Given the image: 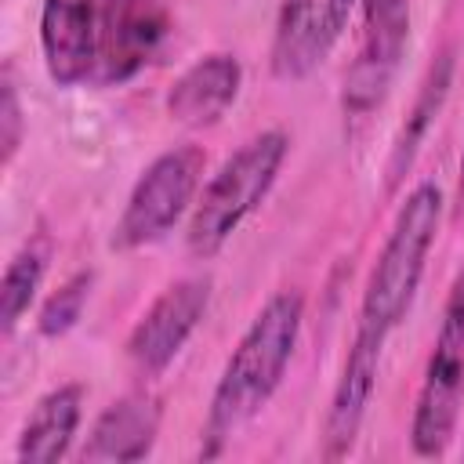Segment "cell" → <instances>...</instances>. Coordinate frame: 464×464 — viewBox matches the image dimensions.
Masks as SVG:
<instances>
[{
  "label": "cell",
  "mask_w": 464,
  "mask_h": 464,
  "mask_svg": "<svg viewBox=\"0 0 464 464\" xmlns=\"http://www.w3.org/2000/svg\"><path fill=\"white\" fill-rule=\"evenodd\" d=\"M239 83H243V65L236 54L228 51L203 54L170 83L167 112L185 127H210L228 112V105L239 94Z\"/></svg>",
  "instance_id": "12"
},
{
  "label": "cell",
  "mask_w": 464,
  "mask_h": 464,
  "mask_svg": "<svg viewBox=\"0 0 464 464\" xmlns=\"http://www.w3.org/2000/svg\"><path fill=\"white\" fill-rule=\"evenodd\" d=\"M286 149L290 138L283 130H261L221 163L188 218L185 243L196 257H214L232 239V232L261 207V199L276 185Z\"/></svg>",
  "instance_id": "3"
},
{
  "label": "cell",
  "mask_w": 464,
  "mask_h": 464,
  "mask_svg": "<svg viewBox=\"0 0 464 464\" xmlns=\"http://www.w3.org/2000/svg\"><path fill=\"white\" fill-rule=\"evenodd\" d=\"M0 145H4V163L14 160L18 145H22V102H18V87L11 69H4V83H0Z\"/></svg>",
  "instance_id": "18"
},
{
  "label": "cell",
  "mask_w": 464,
  "mask_h": 464,
  "mask_svg": "<svg viewBox=\"0 0 464 464\" xmlns=\"http://www.w3.org/2000/svg\"><path fill=\"white\" fill-rule=\"evenodd\" d=\"M301 323H304V297L297 290H279L261 304V312L232 348L218 377V388L210 395V410L203 424L207 457H214L225 442H232L236 431L246 428L268 406L272 392L279 388L294 359Z\"/></svg>",
  "instance_id": "1"
},
{
  "label": "cell",
  "mask_w": 464,
  "mask_h": 464,
  "mask_svg": "<svg viewBox=\"0 0 464 464\" xmlns=\"http://www.w3.org/2000/svg\"><path fill=\"white\" fill-rule=\"evenodd\" d=\"M381 352H384L381 337L355 330L352 348H348L344 366H341V377H337L334 395H330L326 420H323V457L326 460H341L355 446V435L366 420V410H370V399L377 388Z\"/></svg>",
  "instance_id": "11"
},
{
  "label": "cell",
  "mask_w": 464,
  "mask_h": 464,
  "mask_svg": "<svg viewBox=\"0 0 464 464\" xmlns=\"http://www.w3.org/2000/svg\"><path fill=\"white\" fill-rule=\"evenodd\" d=\"M439 221H442V192L439 185L420 181L399 207L395 225L366 276L355 330L388 341V334L406 319L424 276L428 250L435 246Z\"/></svg>",
  "instance_id": "2"
},
{
  "label": "cell",
  "mask_w": 464,
  "mask_h": 464,
  "mask_svg": "<svg viewBox=\"0 0 464 464\" xmlns=\"http://www.w3.org/2000/svg\"><path fill=\"white\" fill-rule=\"evenodd\" d=\"M210 304V279L207 276H188L170 283L134 323L127 337V359L141 377L163 373L174 355L185 348L192 330L199 326L203 312Z\"/></svg>",
  "instance_id": "8"
},
{
  "label": "cell",
  "mask_w": 464,
  "mask_h": 464,
  "mask_svg": "<svg viewBox=\"0 0 464 464\" xmlns=\"http://www.w3.org/2000/svg\"><path fill=\"white\" fill-rule=\"evenodd\" d=\"M464 218V149H460V170H457V192H453V221Z\"/></svg>",
  "instance_id": "19"
},
{
  "label": "cell",
  "mask_w": 464,
  "mask_h": 464,
  "mask_svg": "<svg viewBox=\"0 0 464 464\" xmlns=\"http://www.w3.org/2000/svg\"><path fill=\"white\" fill-rule=\"evenodd\" d=\"M359 0H283L272 29L268 65L276 80L312 76L337 47Z\"/></svg>",
  "instance_id": "7"
},
{
  "label": "cell",
  "mask_w": 464,
  "mask_h": 464,
  "mask_svg": "<svg viewBox=\"0 0 464 464\" xmlns=\"http://www.w3.org/2000/svg\"><path fill=\"white\" fill-rule=\"evenodd\" d=\"M359 4H362V47L344 76V112L352 120H362L381 105L410 36V0H359Z\"/></svg>",
  "instance_id": "6"
},
{
  "label": "cell",
  "mask_w": 464,
  "mask_h": 464,
  "mask_svg": "<svg viewBox=\"0 0 464 464\" xmlns=\"http://www.w3.org/2000/svg\"><path fill=\"white\" fill-rule=\"evenodd\" d=\"M83 413V384H58L51 388L29 413L18 435V460L22 464H54L69 453L72 435Z\"/></svg>",
  "instance_id": "14"
},
{
  "label": "cell",
  "mask_w": 464,
  "mask_h": 464,
  "mask_svg": "<svg viewBox=\"0 0 464 464\" xmlns=\"http://www.w3.org/2000/svg\"><path fill=\"white\" fill-rule=\"evenodd\" d=\"M91 283H94L91 272H76V276H69L47 297V304L40 308V319H36V326H40L44 337H62L65 330L76 326V319H80V312H83V304L91 297Z\"/></svg>",
  "instance_id": "17"
},
{
  "label": "cell",
  "mask_w": 464,
  "mask_h": 464,
  "mask_svg": "<svg viewBox=\"0 0 464 464\" xmlns=\"http://www.w3.org/2000/svg\"><path fill=\"white\" fill-rule=\"evenodd\" d=\"M160 431V406L149 395H123L91 428L83 460H141L149 457Z\"/></svg>",
  "instance_id": "13"
},
{
  "label": "cell",
  "mask_w": 464,
  "mask_h": 464,
  "mask_svg": "<svg viewBox=\"0 0 464 464\" xmlns=\"http://www.w3.org/2000/svg\"><path fill=\"white\" fill-rule=\"evenodd\" d=\"M47 257H51V239L47 236H33L7 261L4 279H0V330H4V337H11L18 319L29 312V304H33L40 283H44Z\"/></svg>",
  "instance_id": "16"
},
{
  "label": "cell",
  "mask_w": 464,
  "mask_h": 464,
  "mask_svg": "<svg viewBox=\"0 0 464 464\" xmlns=\"http://www.w3.org/2000/svg\"><path fill=\"white\" fill-rule=\"evenodd\" d=\"M464 406V276L450 286L442 323L424 366V381L417 392L413 420H410V446L417 457H442L457 417Z\"/></svg>",
  "instance_id": "4"
},
{
  "label": "cell",
  "mask_w": 464,
  "mask_h": 464,
  "mask_svg": "<svg viewBox=\"0 0 464 464\" xmlns=\"http://www.w3.org/2000/svg\"><path fill=\"white\" fill-rule=\"evenodd\" d=\"M170 14L163 0H102L98 22V80L123 83L138 76L163 47Z\"/></svg>",
  "instance_id": "9"
},
{
  "label": "cell",
  "mask_w": 464,
  "mask_h": 464,
  "mask_svg": "<svg viewBox=\"0 0 464 464\" xmlns=\"http://www.w3.org/2000/svg\"><path fill=\"white\" fill-rule=\"evenodd\" d=\"M203 174V149L199 145H178L160 152L141 178L134 181L120 221L112 225L109 246L112 250H138L156 239H163L178 218L188 210L196 185Z\"/></svg>",
  "instance_id": "5"
},
{
  "label": "cell",
  "mask_w": 464,
  "mask_h": 464,
  "mask_svg": "<svg viewBox=\"0 0 464 464\" xmlns=\"http://www.w3.org/2000/svg\"><path fill=\"white\" fill-rule=\"evenodd\" d=\"M102 0H44L40 51L54 83H83L98 65Z\"/></svg>",
  "instance_id": "10"
},
{
  "label": "cell",
  "mask_w": 464,
  "mask_h": 464,
  "mask_svg": "<svg viewBox=\"0 0 464 464\" xmlns=\"http://www.w3.org/2000/svg\"><path fill=\"white\" fill-rule=\"evenodd\" d=\"M450 72H453V51L446 47V51L431 62V69H428V76H424V83H420V91H417V98H413V109H410V116H406V123H402V130H399V138H395V145H392L388 188H395L399 178L410 170V163H413V156H417V149H420L428 127L435 123V112L442 109V102H446V94H450Z\"/></svg>",
  "instance_id": "15"
}]
</instances>
